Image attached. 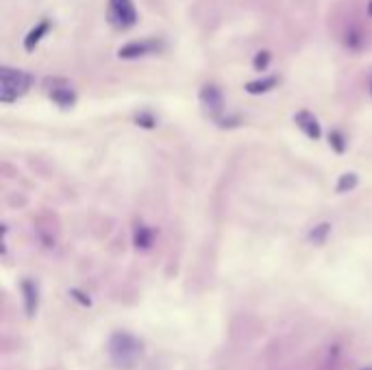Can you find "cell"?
<instances>
[{
  "mask_svg": "<svg viewBox=\"0 0 372 370\" xmlns=\"http://www.w3.org/2000/svg\"><path fill=\"white\" fill-rule=\"evenodd\" d=\"M109 358L111 362L118 366V368H122V370H129L138 364L140 360V355L144 351V344H142V340L136 337L133 333H127V331H115L111 333L109 337Z\"/></svg>",
  "mask_w": 372,
  "mask_h": 370,
  "instance_id": "1",
  "label": "cell"
},
{
  "mask_svg": "<svg viewBox=\"0 0 372 370\" xmlns=\"http://www.w3.org/2000/svg\"><path fill=\"white\" fill-rule=\"evenodd\" d=\"M33 79L31 74H26L22 70H11L3 68L0 70V100L3 102H13L20 96L26 94V90L31 87Z\"/></svg>",
  "mask_w": 372,
  "mask_h": 370,
  "instance_id": "2",
  "label": "cell"
},
{
  "mask_svg": "<svg viewBox=\"0 0 372 370\" xmlns=\"http://www.w3.org/2000/svg\"><path fill=\"white\" fill-rule=\"evenodd\" d=\"M109 18L118 28H131L138 22V13L131 0H109Z\"/></svg>",
  "mask_w": 372,
  "mask_h": 370,
  "instance_id": "3",
  "label": "cell"
},
{
  "mask_svg": "<svg viewBox=\"0 0 372 370\" xmlns=\"http://www.w3.org/2000/svg\"><path fill=\"white\" fill-rule=\"evenodd\" d=\"M22 296H24V312L28 318H33L37 314V307H39V290L37 284L31 279H22Z\"/></svg>",
  "mask_w": 372,
  "mask_h": 370,
  "instance_id": "4",
  "label": "cell"
},
{
  "mask_svg": "<svg viewBox=\"0 0 372 370\" xmlns=\"http://www.w3.org/2000/svg\"><path fill=\"white\" fill-rule=\"evenodd\" d=\"M294 122H296V127H299L309 140H320L322 129H320V124H318V120H316V115H314V113H309V111H299V113L294 115Z\"/></svg>",
  "mask_w": 372,
  "mask_h": 370,
  "instance_id": "5",
  "label": "cell"
},
{
  "mask_svg": "<svg viewBox=\"0 0 372 370\" xmlns=\"http://www.w3.org/2000/svg\"><path fill=\"white\" fill-rule=\"evenodd\" d=\"M157 50V44L155 41H129L124 46L118 50V57L120 59H138V57H144L148 53Z\"/></svg>",
  "mask_w": 372,
  "mask_h": 370,
  "instance_id": "6",
  "label": "cell"
},
{
  "mask_svg": "<svg viewBox=\"0 0 372 370\" xmlns=\"http://www.w3.org/2000/svg\"><path fill=\"white\" fill-rule=\"evenodd\" d=\"M201 100L203 105L210 109L212 113H220L222 111V92L216 85H205L201 90Z\"/></svg>",
  "mask_w": 372,
  "mask_h": 370,
  "instance_id": "7",
  "label": "cell"
},
{
  "mask_svg": "<svg viewBox=\"0 0 372 370\" xmlns=\"http://www.w3.org/2000/svg\"><path fill=\"white\" fill-rule=\"evenodd\" d=\"M48 31H50V20H41V22H39L35 28H31V31H28V35L24 37V50H26V53L35 50V46L44 39V35H46Z\"/></svg>",
  "mask_w": 372,
  "mask_h": 370,
  "instance_id": "8",
  "label": "cell"
},
{
  "mask_svg": "<svg viewBox=\"0 0 372 370\" xmlns=\"http://www.w3.org/2000/svg\"><path fill=\"white\" fill-rule=\"evenodd\" d=\"M50 100L57 102L59 107H72L77 102V94L70 87H53L50 90Z\"/></svg>",
  "mask_w": 372,
  "mask_h": 370,
  "instance_id": "9",
  "label": "cell"
},
{
  "mask_svg": "<svg viewBox=\"0 0 372 370\" xmlns=\"http://www.w3.org/2000/svg\"><path fill=\"white\" fill-rule=\"evenodd\" d=\"M133 244L140 250H146L153 246V231L144 227V225H138L136 227V233H133Z\"/></svg>",
  "mask_w": 372,
  "mask_h": 370,
  "instance_id": "10",
  "label": "cell"
},
{
  "mask_svg": "<svg viewBox=\"0 0 372 370\" xmlns=\"http://www.w3.org/2000/svg\"><path fill=\"white\" fill-rule=\"evenodd\" d=\"M277 83H279V79H277V77L257 79V81H250V83H246V92H248V94H266V92H270Z\"/></svg>",
  "mask_w": 372,
  "mask_h": 370,
  "instance_id": "11",
  "label": "cell"
},
{
  "mask_svg": "<svg viewBox=\"0 0 372 370\" xmlns=\"http://www.w3.org/2000/svg\"><path fill=\"white\" fill-rule=\"evenodd\" d=\"M329 233H331L329 222H320L318 227H314V229L309 231V240L314 242V244H324V240L329 238Z\"/></svg>",
  "mask_w": 372,
  "mask_h": 370,
  "instance_id": "12",
  "label": "cell"
},
{
  "mask_svg": "<svg viewBox=\"0 0 372 370\" xmlns=\"http://www.w3.org/2000/svg\"><path fill=\"white\" fill-rule=\"evenodd\" d=\"M355 185H357V174L346 172V174L340 176V181H337L335 189H337V194H346V192L355 189Z\"/></svg>",
  "mask_w": 372,
  "mask_h": 370,
  "instance_id": "13",
  "label": "cell"
},
{
  "mask_svg": "<svg viewBox=\"0 0 372 370\" xmlns=\"http://www.w3.org/2000/svg\"><path fill=\"white\" fill-rule=\"evenodd\" d=\"M329 144L335 153H344L346 151V138H344V133L342 131H331L329 133Z\"/></svg>",
  "mask_w": 372,
  "mask_h": 370,
  "instance_id": "14",
  "label": "cell"
},
{
  "mask_svg": "<svg viewBox=\"0 0 372 370\" xmlns=\"http://www.w3.org/2000/svg\"><path fill=\"white\" fill-rule=\"evenodd\" d=\"M270 62H272V55L268 50H261V53L255 55V59H252V68H255L257 72H263L268 66H270Z\"/></svg>",
  "mask_w": 372,
  "mask_h": 370,
  "instance_id": "15",
  "label": "cell"
},
{
  "mask_svg": "<svg viewBox=\"0 0 372 370\" xmlns=\"http://www.w3.org/2000/svg\"><path fill=\"white\" fill-rule=\"evenodd\" d=\"M362 33L357 31V28H351V31L346 33V39H344V44H346V48H351V50H357L362 46Z\"/></svg>",
  "mask_w": 372,
  "mask_h": 370,
  "instance_id": "16",
  "label": "cell"
},
{
  "mask_svg": "<svg viewBox=\"0 0 372 370\" xmlns=\"http://www.w3.org/2000/svg\"><path fill=\"white\" fill-rule=\"evenodd\" d=\"M136 122L144 129H155L157 127V120H155V115L153 113H148V111H140L136 115Z\"/></svg>",
  "mask_w": 372,
  "mask_h": 370,
  "instance_id": "17",
  "label": "cell"
},
{
  "mask_svg": "<svg viewBox=\"0 0 372 370\" xmlns=\"http://www.w3.org/2000/svg\"><path fill=\"white\" fill-rule=\"evenodd\" d=\"M72 296H77V299L83 303V305H89V299H87V296L85 294H81L79 290H72Z\"/></svg>",
  "mask_w": 372,
  "mask_h": 370,
  "instance_id": "18",
  "label": "cell"
},
{
  "mask_svg": "<svg viewBox=\"0 0 372 370\" xmlns=\"http://www.w3.org/2000/svg\"><path fill=\"white\" fill-rule=\"evenodd\" d=\"M368 16L372 18V0H370V3H368Z\"/></svg>",
  "mask_w": 372,
  "mask_h": 370,
  "instance_id": "19",
  "label": "cell"
},
{
  "mask_svg": "<svg viewBox=\"0 0 372 370\" xmlns=\"http://www.w3.org/2000/svg\"><path fill=\"white\" fill-rule=\"evenodd\" d=\"M366 370H372V368H366Z\"/></svg>",
  "mask_w": 372,
  "mask_h": 370,
  "instance_id": "20",
  "label": "cell"
},
{
  "mask_svg": "<svg viewBox=\"0 0 372 370\" xmlns=\"http://www.w3.org/2000/svg\"><path fill=\"white\" fill-rule=\"evenodd\" d=\"M370 90H372V85H370Z\"/></svg>",
  "mask_w": 372,
  "mask_h": 370,
  "instance_id": "21",
  "label": "cell"
}]
</instances>
